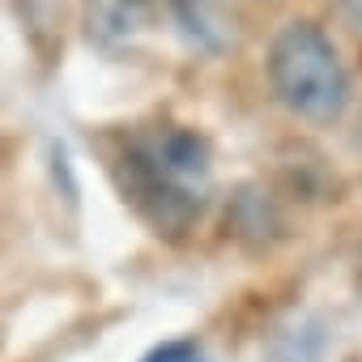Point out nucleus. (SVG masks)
Masks as SVG:
<instances>
[{
	"label": "nucleus",
	"mask_w": 362,
	"mask_h": 362,
	"mask_svg": "<svg viewBox=\"0 0 362 362\" xmlns=\"http://www.w3.org/2000/svg\"><path fill=\"white\" fill-rule=\"evenodd\" d=\"M149 5L153 0H86V35L98 47H119L145 26Z\"/></svg>",
	"instance_id": "nucleus-2"
},
{
	"label": "nucleus",
	"mask_w": 362,
	"mask_h": 362,
	"mask_svg": "<svg viewBox=\"0 0 362 362\" xmlns=\"http://www.w3.org/2000/svg\"><path fill=\"white\" fill-rule=\"evenodd\" d=\"M145 362H205L197 349H188V345H166V349H158V354H149Z\"/></svg>",
	"instance_id": "nucleus-3"
},
{
	"label": "nucleus",
	"mask_w": 362,
	"mask_h": 362,
	"mask_svg": "<svg viewBox=\"0 0 362 362\" xmlns=\"http://www.w3.org/2000/svg\"><path fill=\"white\" fill-rule=\"evenodd\" d=\"M269 86L273 98L307 124H337L349 107V69L337 52V43L311 26L290 22L269 43Z\"/></svg>",
	"instance_id": "nucleus-1"
}]
</instances>
